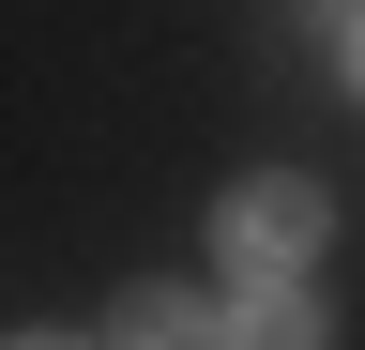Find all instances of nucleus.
Here are the masks:
<instances>
[{
	"instance_id": "nucleus-1",
	"label": "nucleus",
	"mask_w": 365,
	"mask_h": 350,
	"mask_svg": "<svg viewBox=\"0 0 365 350\" xmlns=\"http://www.w3.org/2000/svg\"><path fill=\"white\" fill-rule=\"evenodd\" d=\"M319 229H335V198H319V183H244V198H228V259H259V289L289 274Z\"/></svg>"
},
{
	"instance_id": "nucleus-4",
	"label": "nucleus",
	"mask_w": 365,
	"mask_h": 350,
	"mask_svg": "<svg viewBox=\"0 0 365 350\" xmlns=\"http://www.w3.org/2000/svg\"><path fill=\"white\" fill-rule=\"evenodd\" d=\"M350 76H365V16H350Z\"/></svg>"
},
{
	"instance_id": "nucleus-3",
	"label": "nucleus",
	"mask_w": 365,
	"mask_h": 350,
	"mask_svg": "<svg viewBox=\"0 0 365 350\" xmlns=\"http://www.w3.org/2000/svg\"><path fill=\"white\" fill-rule=\"evenodd\" d=\"M122 350H228V320L182 304V289H137V304H122Z\"/></svg>"
},
{
	"instance_id": "nucleus-2",
	"label": "nucleus",
	"mask_w": 365,
	"mask_h": 350,
	"mask_svg": "<svg viewBox=\"0 0 365 350\" xmlns=\"http://www.w3.org/2000/svg\"><path fill=\"white\" fill-rule=\"evenodd\" d=\"M228 350H319V304L274 274V289H244V304H228Z\"/></svg>"
}]
</instances>
